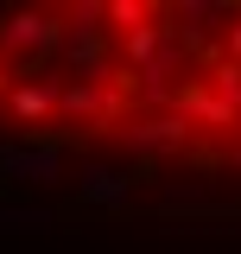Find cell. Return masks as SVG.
Segmentation results:
<instances>
[{"instance_id": "2", "label": "cell", "mask_w": 241, "mask_h": 254, "mask_svg": "<svg viewBox=\"0 0 241 254\" xmlns=\"http://www.w3.org/2000/svg\"><path fill=\"white\" fill-rule=\"evenodd\" d=\"M58 38H63L58 13H13V19L0 26V51H13V58H45Z\"/></svg>"}, {"instance_id": "4", "label": "cell", "mask_w": 241, "mask_h": 254, "mask_svg": "<svg viewBox=\"0 0 241 254\" xmlns=\"http://www.w3.org/2000/svg\"><path fill=\"white\" fill-rule=\"evenodd\" d=\"M127 190V178H115V172H89V197H120Z\"/></svg>"}, {"instance_id": "1", "label": "cell", "mask_w": 241, "mask_h": 254, "mask_svg": "<svg viewBox=\"0 0 241 254\" xmlns=\"http://www.w3.org/2000/svg\"><path fill=\"white\" fill-rule=\"evenodd\" d=\"M120 146H127V153H178V146H190V115H184V108L146 115V121L120 127Z\"/></svg>"}, {"instance_id": "5", "label": "cell", "mask_w": 241, "mask_h": 254, "mask_svg": "<svg viewBox=\"0 0 241 254\" xmlns=\"http://www.w3.org/2000/svg\"><path fill=\"white\" fill-rule=\"evenodd\" d=\"M0 70H6V64H0ZM0 83H6V76H0Z\"/></svg>"}, {"instance_id": "3", "label": "cell", "mask_w": 241, "mask_h": 254, "mask_svg": "<svg viewBox=\"0 0 241 254\" xmlns=\"http://www.w3.org/2000/svg\"><path fill=\"white\" fill-rule=\"evenodd\" d=\"M6 108H13L19 121H45V115L58 108V83H19V89L6 95Z\"/></svg>"}]
</instances>
